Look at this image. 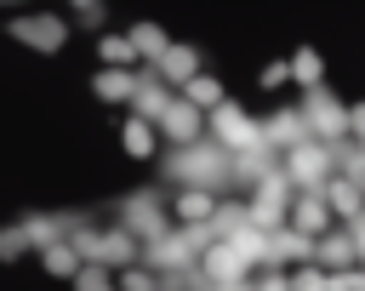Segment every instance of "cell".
I'll return each mask as SVG.
<instances>
[{
  "label": "cell",
  "instance_id": "cell-1",
  "mask_svg": "<svg viewBox=\"0 0 365 291\" xmlns=\"http://www.w3.org/2000/svg\"><path fill=\"white\" fill-rule=\"evenodd\" d=\"M125 148H137V154H148V131H143V120H131V131H125Z\"/></svg>",
  "mask_w": 365,
  "mask_h": 291
},
{
  "label": "cell",
  "instance_id": "cell-2",
  "mask_svg": "<svg viewBox=\"0 0 365 291\" xmlns=\"http://www.w3.org/2000/svg\"><path fill=\"white\" fill-rule=\"evenodd\" d=\"M188 97H194V103H217V86H211V80H205V86H188Z\"/></svg>",
  "mask_w": 365,
  "mask_h": 291
}]
</instances>
